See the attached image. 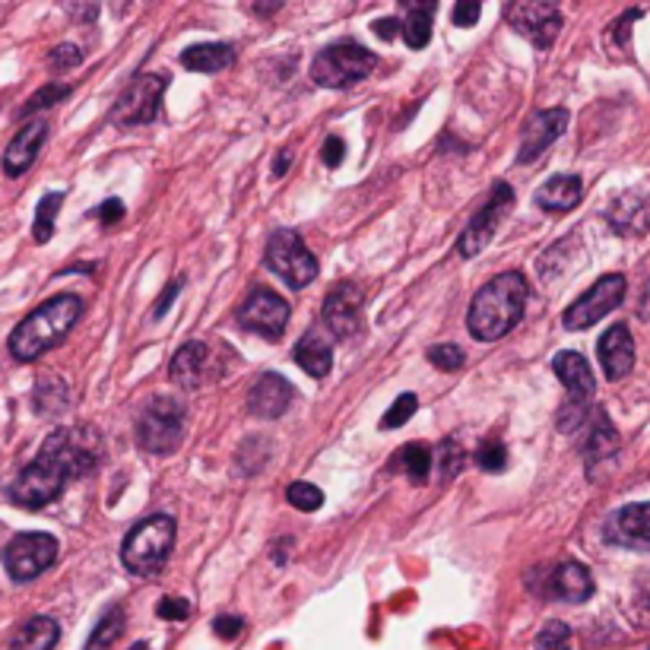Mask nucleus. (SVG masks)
<instances>
[{"instance_id": "1", "label": "nucleus", "mask_w": 650, "mask_h": 650, "mask_svg": "<svg viewBox=\"0 0 650 650\" xmlns=\"http://www.w3.org/2000/svg\"><path fill=\"white\" fill-rule=\"evenodd\" d=\"M99 460H102V441L92 428H58L48 435L35 460L17 476L7 495L13 505L39 511L58 501L68 483L95 470Z\"/></svg>"}, {"instance_id": "2", "label": "nucleus", "mask_w": 650, "mask_h": 650, "mask_svg": "<svg viewBox=\"0 0 650 650\" xmlns=\"http://www.w3.org/2000/svg\"><path fill=\"white\" fill-rule=\"evenodd\" d=\"M527 298H530V286L520 273H501L489 280L473 295L470 312H467V331L473 339L492 343L511 334L527 312Z\"/></svg>"}, {"instance_id": "3", "label": "nucleus", "mask_w": 650, "mask_h": 650, "mask_svg": "<svg viewBox=\"0 0 650 650\" xmlns=\"http://www.w3.org/2000/svg\"><path fill=\"white\" fill-rule=\"evenodd\" d=\"M80 317H83V302L77 295H54V298H48L45 305H39L10 334L13 359L35 362L39 356H45L48 349H54L58 343L68 339V334L77 327Z\"/></svg>"}, {"instance_id": "4", "label": "nucleus", "mask_w": 650, "mask_h": 650, "mask_svg": "<svg viewBox=\"0 0 650 650\" xmlns=\"http://www.w3.org/2000/svg\"><path fill=\"white\" fill-rule=\"evenodd\" d=\"M175 546V520L169 515H150L131 527L121 546V561L131 575L150 578L165 568Z\"/></svg>"}, {"instance_id": "5", "label": "nucleus", "mask_w": 650, "mask_h": 650, "mask_svg": "<svg viewBox=\"0 0 650 650\" xmlns=\"http://www.w3.org/2000/svg\"><path fill=\"white\" fill-rule=\"evenodd\" d=\"M378 64L375 51H368L359 42H337L327 45L312 64V80L324 90H346L353 83L365 80Z\"/></svg>"}, {"instance_id": "6", "label": "nucleus", "mask_w": 650, "mask_h": 650, "mask_svg": "<svg viewBox=\"0 0 650 650\" xmlns=\"http://www.w3.org/2000/svg\"><path fill=\"white\" fill-rule=\"evenodd\" d=\"M184 438V406L172 397H153L136 416V445L146 454H172Z\"/></svg>"}, {"instance_id": "7", "label": "nucleus", "mask_w": 650, "mask_h": 650, "mask_svg": "<svg viewBox=\"0 0 650 650\" xmlns=\"http://www.w3.org/2000/svg\"><path fill=\"white\" fill-rule=\"evenodd\" d=\"M267 267L286 280L292 290H305L312 280H317V257H314L305 238L295 228H276L273 238L267 242Z\"/></svg>"}, {"instance_id": "8", "label": "nucleus", "mask_w": 650, "mask_h": 650, "mask_svg": "<svg viewBox=\"0 0 650 650\" xmlns=\"http://www.w3.org/2000/svg\"><path fill=\"white\" fill-rule=\"evenodd\" d=\"M622 298H626V276L606 273L583 292L575 305H568V312L561 314V324H565V331H587L597 321H603L609 312H616L622 305Z\"/></svg>"}, {"instance_id": "9", "label": "nucleus", "mask_w": 650, "mask_h": 650, "mask_svg": "<svg viewBox=\"0 0 650 650\" xmlns=\"http://www.w3.org/2000/svg\"><path fill=\"white\" fill-rule=\"evenodd\" d=\"M165 87H169V80L162 73H143V77H136L134 83L121 92V99L114 102L112 124H118V128H140V124L156 121L159 102H162Z\"/></svg>"}, {"instance_id": "10", "label": "nucleus", "mask_w": 650, "mask_h": 650, "mask_svg": "<svg viewBox=\"0 0 650 650\" xmlns=\"http://www.w3.org/2000/svg\"><path fill=\"white\" fill-rule=\"evenodd\" d=\"M54 559H58V539L48 537V534H20V537L10 539L7 549H3L7 575L20 583L39 578L42 571L51 568Z\"/></svg>"}, {"instance_id": "11", "label": "nucleus", "mask_w": 650, "mask_h": 650, "mask_svg": "<svg viewBox=\"0 0 650 650\" xmlns=\"http://www.w3.org/2000/svg\"><path fill=\"white\" fill-rule=\"evenodd\" d=\"M552 372L559 375V382L565 384V390H568V404L561 409L559 419H565V416L571 413V416H575V419H571V428L581 426L583 416H587V404H590V397H593V390H597V382H593L590 365H587V359H583L581 353L565 349V353H559V356L552 359Z\"/></svg>"}, {"instance_id": "12", "label": "nucleus", "mask_w": 650, "mask_h": 650, "mask_svg": "<svg viewBox=\"0 0 650 650\" xmlns=\"http://www.w3.org/2000/svg\"><path fill=\"white\" fill-rule=\"evenodd\" d=\"M511 203H515V191H511V184L498 181V184L492 187V194H489V201L483 203V210L473 216L470 225H467V228H464V235H460V242H457L460 257H476L483 247L492 242L495 228H498V223L505 220V213L511 210Z\"/></svg>"}, {"instance_id": "13", "label": "nucleus", "mask_w": 650, "mask_h": 650, "mask_svg": "<svg viewBox=\"0 0 650 650\" xmlns=\"http://www.w3.org/2000/svg\"><path fill=\"white\" fill-rule=\"evenodd\" d=\"M238 324L264 339H280L290 324V305L270 290H254L238 308Z\"/></svg>"}, {"instance_id": "14", "label": "nucleus", "mask_w": 650, "mask_h": 650, "mask_svg": "<svg viewBox=\"0 0 650 650\" xmlns=\"http://www.w3.org/2000/svg\"><path fill=\"white\" fill-rule=\"evenodd\" d=\"M505 17H508V23L515 26V32L527 35L539 51L552 48V42L559 39L561 13L552 3H530V0L511 3V7L505 10Z\"/></svg>"}, {"instance_id": "15", "label": "nucleus", "mask_w": 650, "mask_h": 650, "mask_svg": "<svg viewBox=\"0 0 650 650\" xmlns=\"http://www.w3.org/2000/svg\"><path fill=\"white\" fill-rule=\"evenodd\" d=\"M324 324L337 339H349L362 327V290L356 283H339L324 302Z\"/></svg>"}, {"instance_id": "16", "label": "nucleus", "mask_w": 650, "mask_h": 650, "mask_svg": "<svg viewBox=\"0 0 650 650\" xmlns=\"http://www.w3.org/2000/svg\"><path fill=\"white\" fill-rule=\"evenodd\" d=\"M568 128V112L565 109H546V112H537L527 128H524V140H520V153H517V162L520 165H530L537 162Z\"/></svg>"}, {"instance_id": "17", "label": "nucleus", "mask_w": 650, "mask_h": 650, "mask_svg": "<svg viewBox=\"0 0 650 650\" xmlns=\"http://www.w3.org/2000/svg\"><path fill=\"white\" fill-rule=\"evenodd\" d=\"M292 397H295V387L283 375H261L247 394V409L257 419H276L290 409Z\"/></svg>"}, {"instance_id": "18", "label": "nucleus", "mask_w": 650, "mask_h": 650, "mask_svg": "<svg viewBox=\"0 0 650 650\" xmlns=\"http://www.w3.org/2000/svg\"><path fill=\"white\" fill-rule=\"evenodd\" d=\"M597 356H600V365H603L606 378L609 382H622L631 365H634V339L628 334L626 324H616L609 327L600 343H597Z\"/></svg>"}, {"instance_id": "19", "label": "nucleus", "mask_w": 650, "mask_h": 650, "mask_svg": "<svg viewBox=\"0 0 650 650\" xmlns=\"http://www.w3.org/2000/svg\"><path fill=\"white\" fill-rule=\"evenodd\" d=\"M45 121H32V124L20 128V134L13 136V143H10L7 153H3V172H7L10 179H20L23 172H29L35 156H39V150H42V143H45Z\"/></svg>"}, {"instance_id": "20", "label": "nucleus", "mask_w": 650, "mask_h": 650, "mask_svg": "<svg viewBox=\"0 0 650 650\" xmlns=\"http://www.w3.org/2000/svg\"><path fill=\"white\" fill-rule=\"evenodd\" d=\"M549 597L565 603H583L593 597V578L581 561H561L549 578Z\"/></svg>"}, {"instance_id": "21", "label": "nucleus", "mask_w": 650, "mask_h": 650, "mask_svg": "<svg viewBox=\"0 0 650 650\" xmlns=\"http://www.w3.org/2000/svg\"><path fill=\"white\" fill-rule=\"evenodd\" d=\"M619 450V435L609 423L606 413H593L590 419V428H587V441H583V460H587V473L597 476V464L603 460H612Z\"/></svg>"}, {"instance_id": "22", "label": "nucleus", "mask_w": 650, "mask_h": 650, "mask_svg": "<svg viewBox=\"0 0 650 650\" xmlns=\"http://www.w3.org/2000/svg\"><path fill=\"white\" fill-rule=\"evenodd\" d=\"M206 368H210V349H206V343L191 339V343H184L179 353H175V359L169 365V375L181 387H197L206 378Z\"/></svg>"}, {"instance_id": "23", "label": "nucleus", "mask_w": 650, "mask_h": 650, "mask_svg": "<svg viewBox=\"0 0 650 650\" xmlns=\"http://www.w3.org/2000/svg\"><path fill=\"white\" fill-rule=\"evenodd\" d=\"M295 362L312 375V378H327L334 368V349L331 339L324 337V331H308L295 346Z\"/></svg>"}, {"instance_id": "24", "label": "nucleus", "mask_w": 650, "mask_h": 650, "mask_svg": "<svg viewBox=\"0 0 650 650\" xmlns=\"http://www.w3.org/2000/svg\"><path fill=\"white\" fill-rule=\"evenodd\" d=\"M583 184L578 175H556L537 191V203L546 213H568L581 201Z\"/></svg>"}, {"instance_id": "25", "label": "nucleus", "mask_w": 650, "mask_h": 650, "mask_svg": "<svg viewBox=\"0 0 650 650\" xmlns=\"http://www.w3.org/2000/svg\"><path fill=\"white\" fill-rule=\"evenodd\" d=\"M58 638H61V626L51 616H35L10 638L7 650H51L58 644Z\"/></svg>"}, {"instance_id": "26", "label": "nucleus", "mask_w": 650, "mask_h": 650, "mask_svg": "<svg viewBox=\"0 0 650 650\" xmlns=\"http://www.w3.org/2000/svg\"><path fill=\"white\" fill-rule=\"evenodd\" d=\"M181 64L197 73H220V70L235 64V51L223 42H206V45H191L181 54Z\"/></svg>"}, {"instance_id": "27", "label": "nucleus", "mask_w": 650, "mask_h": 650, "mask_svg": "<svg viewBox=\"0 0 650 650\" xmlns=\"http://www.w3.org/2000/svg\"><path fill=\"white\" fill-rule=\"evenodd\" d=\"M616 537L631 546H650V501L644 505H626L612 517Z\"/></svg>"}, {"instance_id": "28", "label": "nucleus", "mask_w": 650, "mask_h": 650, "mask_svg": "<svg viewBox=\"0 0 650 650\" xmlns=\"http://www.w3.org/2000/svg\"><path fill=\"white\" fill-rule=\"evenodd\" d=\"M609 223H612L616 232H622V235H628V232L631 235H641V232H648L650 210L634 194H628V197H619L616 206L609 210Z\"/></svg>"}, {"instance_id": "29", "label": "nucleus", "mask_w": 650, "mask_h": 650, "mask_svg": "<svg viewBox=\"0 0 650 650\" xmlns=\"http://www.w3.org/2000/svg\"><path fill=\"white\" fill-rule=\"evenodd\" d=\"M409 17L406 23H400V32H404V42L409 48H426L428 39H431V13H435V3H406Z\"/></svg>"}, {"instance_id": "30", "label": "nucleus", "mask_w": 650, "mask_h": 650, "mask_svg": "<svg viewBox=\"0 0 650 650\" xmlns=\"http://www.w3.org/2000/svg\"><path fill=\"white\" fill-rule=\"evenodd\" d=\"M431 448L423 445V441H409L404 448L397 450V467L416 483V486H423L428 483V470H431Z\"/></svg>"}, {"instance_id": "31", "label": "nucleus", "mask_w": 650, "mask_h": 650, "mask_svg": "<svg viewBox=\"0 0 650 650\" xmlns=\"http://www.w3.org/2000/svg\"><path fill=\"white\" fill-rule=\"evenodd\" d=\"M61 201H64V194H45L42 203H39V210H35V225H32V238L39 242V245H45L51 242V235H54V216H58V210H61Z\"/></svg>"}, {"instance_id": "32", "label": "nucleus", "mask_w": 650, "mask_h": 650, "mask_svg": "<svg viewBox=\"0 0 650 650\" xmlns=\"http://www.w3.org/2000/svg\"><path fill=\"white\" fill-rule=\"evenodd\" d=\"M121 631H124V612H121L118 606H112V609L102 616V622L95 626V631H92L87 650H109L114 641H118Z\"/></svg>"}, {"instance_id": "33", "label": "nucleus", "mask_w": 650, "mask_h": 650, "mask_svg": "<svg viewBox=\"0 0 650 650\" xmlns=\"http://www.w3.org/2000/svg\"><path fill=\"white\" fill-rule=\"evenodd\" d=\"M286 498H290L292 508H298L305 515H312V511H317L324 505V492L317 486H312V483H292L290 489H286Z\"/></svg>"}, {"instance_id": "34", "label": "nucleus", "mask_w": 650, "mask_h": 650, "mask_svg": "<svg viewBox=\"0 0 650 650\" xmlns=\"http://www.w3.org/2000/svg\"><path fill=\"white\" fill-rule=\"evenodd\" d=\"M476 464H479L486 473L505 470V464H508V450H505V445H501L498 438H489V441H483L479 450H476Z\"/></svg>"}, {"instance_id": "35", "label": "nucleus", "mask_w": 650, "mask_h": 650, "mask_svg": "<svg viewBox=\"0 0 650 650\" xmlns=\"http://www.w3.org/2000/svg\"><path fill=\"white\" fill-rule=\"evenodd\" d=\"M537 650H571V628L565 622H549L537 634Z\"/></svg>"}, {"instance_id": "36", "label": "nucleus", "mask_w": 650, "mask_h": 650, "mask_svg": "<svg viewBox=\"0 0 650 650\" xmlns=\"http://www.w3.org/2000/svg\"><path fill=\"white\" fill-rule=\"evenodd\" d=\"M416 406H419V400H416V394H404V397H397V400L390 404V409L384 413L382 428H400V426H406V423L413 419V413H416Z\"/></svg>"}, {"instance_id": "37", "label": "nucleus", "mask_w": 650, "mask_h": 650, "mask_svg": "<svg viewBox=\"0 0 650 650\" xmlns=\"http://www.w3.org/2000/svg\"><path fill=\"white\" fill-rule=\"evenodd\" d=\"M428 362L441 372H457L464 368V349L454 346V343H441V346H431L428 349Z\"/></svg>"}, {"instance_id": "38", "label": "nucleus", "mask_w": 650, "mask_h": 650, "mask_svg": "<svg viewBox=\"0 0 650 650\" xmlns=\"http://www.w3.org/2000/svg\"><path fill=\"white\" fill-rule=\"evenodd\" d=\"M70 95V87H64V83H48L45 90H39L29 102L23 105V114H32V112H42V109H48V105H54V102H61V99H68Z\"/></svg>"}, {"instance_id": "39", "label": "nucleus", "mask_w": 650, "mask_h": 650, "mask_svg": "<svg viewBox=\"0 0 650 650\" xmlns=\"http://www.w3.org/2000/svg\"><path fill=\"white\" fill-rule=\"evenodd\" d=\"M479 13H483V7H479L476 0H460V3H454V10H450V20H454V26L467 29V26H476Z\"/></svg>"}, {"instance_id": "40", "label": "nucleus", "mask_w": 650, "mask_h": 650, "mask_svg": "<svg viewBox=\"0 0 650 650\" xmlns=\"http://www.w3.org/2000/svg\"><path fill=\"white\" fill-rule=\"evenodd\" d=\"M191 616V603L181 597H165L159 600V619H172V622H184Z\"/></svg>"}, {"instance_id": "41", "label": "nucleus", "mask_w": 650, "mask_h": 650, "mask_svg": "<svg viewBox=\"0 0 650 650\" xmlns=\"http://www.w3.org/2000/svg\"><path fill=\"white\" fill-rule=\"evenodd\" d=\"M80 61H83V54H80L73 45H58L51 54H48V64H51L54 70L77 68Z\"/></svg>"}, {"instance_id": "42", "label": "nucleus", "mask_w": 650, "mask_h": 650, "mask_svg": "<svg viewBox=\"0 0 650 650\" xmlns=\"http://www.w3.org/2000/svg\"><path fill=\"white\" fill-rule=\"evenodd\" d=\"M242 628H245V619H238V616H216V619H213V631H216L220 638H225V641L238 638Z\"/></svg>"}, {"instance_id": "43", "label": "nucleus", "mask_w": 650, "mask_h": 650, "mask_svg": "<svg viewBox=\"0 0 650 650\" xmlns=\"http://www.w3.org/2000/svg\"><path fill=\"white\" fill-rule=\"evenodd\" d=\"M343 153H346V146H343V140H339V136H327V140H324V146H321V159H324V165H327V169H337L339 162H343Z\"/></svg>"}, {"instance_id": "44", "label": "nucleus", "mask_w": 650, "mask_h": 650, "mask_svg": "<svg viewBox=\"0 0 650 650\" xmlns=\"http://www.w3.org/2000/svg\"><path fill=\"white\" fill-rule=\"evenodd\" d=\"M95 216H99L105 225H114L121 216H124V206H121V201H105L99 210H95Z\"/></svg>"}, {"instance_id": "45", "label": "nucleus", "mask_w": 650, "mask_h": 650, "mask_svg": "<svg viewBox=\"0 0 650 650\" xmlns=\"http://www.w3.org/2000/svg\"><path fill=\"white\" fill-rule=\"evenodd\" d=\"M372 29H375V32L382 35L384 42H390V39H394V35L400 32V23H397V20H378V23L372 26Z\"/></svg>"}, {"instance_id": "46", "label": "nucleus", "mask_w": 650, "mask_h": 650, "mask_svg": "<svg viewBox=\"0 0 650 650\" xmlns=\"http://www.w3.org/2000/svg\"><path fill=\"white\" fill-rule=\"evenodd\" d=\"M638 603L650 609V571H644L641 578H638Z\"/></svg>"}, {"instance_id": "47", "label": "nucleus", "mask_w": 650, "mask_h": 650, "mask_svg": "<svg viewBox=\"0 0 650 650\" xmlns=\"http://www.w3.org/2000/svg\"><path fill=\"white\" fill-rule=\"evenodd\" d=\"M290 150H283L280 156H276V162H273V179H283L286 175V169H290Z\"/></svg>"}, {"instance_id": "48", "label": "nucleus", "mask_w": 650, "mask_h": 650, "mask_svg": "<svg viewBox=\"0 0 650 650\" xmlns=\"http://www.w3.org/2000/svg\"><path fill=\"white\" fill-rule=\"evenodd\" d=\"M648 650H650V648H648Z\"/></svg>"}]
</instances>
